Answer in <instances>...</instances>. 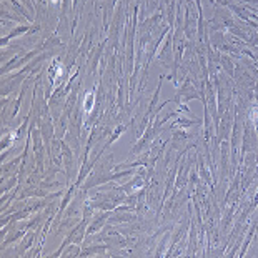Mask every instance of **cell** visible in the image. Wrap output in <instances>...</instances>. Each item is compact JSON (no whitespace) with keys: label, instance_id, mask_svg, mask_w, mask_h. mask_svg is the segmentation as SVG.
<instances>
[{"label":"cell","instance_id":"2","mask_svg":"<svg viewBox=\"0 0 258 258\" xmlns=\"http://www.w3.org/2000/svg\"><path fill=\"white\" fill-rule=\"evenodd\" d=\"M57 2H58V0H52V3H57Z\"/></svg>","mask_w":258,"mask_h":258},{"label":"cell","instance_id":"1","mask_svg":"<svg viewBox=\"0 0 258 258\" xmlns=\"http://www.w3.org/2000/svg\"><path fill=\"white\" fill-rule=\"evenodd\" d=\"M92 102H93V93H88V100H87V112H90L92 110Z\"/></svg>","mask_w":258,"mask_h":258}]
</instances>
